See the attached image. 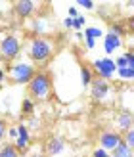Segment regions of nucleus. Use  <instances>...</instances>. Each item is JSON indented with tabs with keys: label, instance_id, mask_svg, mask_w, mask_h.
I'll use <instances>...</instances> for the list:
<instances>
[{
	"label": "nucleus",
	"instance_id": "nucleus-25",
	"mask_svg": "<svg viewBox=\"0 0 134 157\" xmlns=\"http://www.w3.org/2000/svg\"><path fill=\"white\" fill-rule=\"evenodd\" d=\"M124 58H127V65L130 69H134V52L128 50V52H124Z\"/></svg>",
	"mask_w": 134,
	"mask_h": 157
},
{
	"label": "nucleus",
	"instance_id": "nucleus-5",
	"mask_svg": "<svg viewBox=\"0 0 134 157\" xmlns=\"http://www.w3.org/2000/svg\"><path fill=\"white\" fill-rule=\"evenodd\" d=\"M92 67H94V71H96L98 78H104V81L113 78L115 73H117L115 59H111V58H98V59H94Z\"/></svg>",
	"mask_w": 134,
	"mask_h": 157
},
{
	"label": "nucleus",
	"instance_id": "nucleus-29",
	"mask_svg": "<svg viewBox=\"0 0 134 157\" xmlns=\"http://www.w3.org/2000/svg\"><path fill=\"white\" fill-rule=\"evenodd\" d=\"M8 136H10L12 140L17 138V127H8Z\"/></svg>",
	"mask_w": 134,
	"mask_h": 157
},
{
	"label": "nucleus",
	"instance_id": "nucleus-33",
	"mask_svg": "<svg viewBox=\"0 0 134 157\" xmlns=\"http://www.w3.org/2000/svg\"><path fill=\"white\" fill-rule=\"evenodd\" d=\"M4 78H6V71H4V69H2V67H0V84H2V82H4Z\"/></svg>",
	"mask_w": 134,
	"mask_h": 157
},
{
	"label": "nucleus",
	"instance_id": "nucleus-17",
	"mask_svg": "<svg viewBox=\"0 0 134 157\" xmlns=\"http://www.w3.org/2000/svg\"><path fill=\"white\" fill-rule=\"evenodd\" d=\"M84 36L94 38V40H98V38H104V31H101L100 27H86V31H84Z\"/></svg>",
	"mask_w": 134,
	"mask_h": 157
},
{
	"label": "nucleus",
	"instance_id": "nucleus-1",
	"mask_svg": "<svg viewBox=\"0 0 134 157\" xmlns=\"http://www.w3.org/2000/svg\"><path fill=\"white\" fill-rule=\"evenodd\" d=\"M54 52V42L46 36H33L29 42V58L35 63H44Z\"/></svg>",
	"mask_w": 134,
	"mask_h": 157
},
{
	"label": "nucleus",
	"instance_id": "nucleus-3",
	"mask_svg": "<svg viewBox=\"0 0 134 157\" xmlns=\"http://www.w3.org/2000/svg\"><path fill=\"white\" fill-rule=\"evenodd\" d=\"M50 90H52V78L48 73L44 71H38L29 82V92L31 96H35L38 100H46L50 96Z\"/></svg>",
	"mask_w": 134,
	"mask_h": 157
},
{
	"label": "nucleus",
	"instance_id": "nucleus-38",
	"mask_svg": "<svg viewBox=\"0 0 134 157\" xmlns=\"http://www.w3.org/2000/svg\"><path fill=\"white\" fill-rule=\"evenodd\" d=\"M2 61H4V59H2V54H0V63H2Z\"/></svg>",
	"mask_w": 134,
	"mask_h": 157
},
{
	"label": "nucleus",
	"instance_id": "nucleus-10",
	"mask_svg": "<svg viewBox=\"0 0 134 157\" xmlns=\"http://www.w3.org/2000/svg\"><path fill=\"white\" fill-rule=\"evenodd\" d=\"M121 44H123V38L121 36H117L113 33H105L104 35V50H105L107 56H111L115 50H119Z\"/></svg>",
	"mask_w": 134,
	"mask_h": 157
},
{
	"label": "nucleus",
	"instance_id": "nucleus-26",
	"mask_svg": "<svg viewBox=\"0 0 134 157\" xmlns=\"http://www.w3.org/2000/svg\"><path fill=\"white\" fill-rule=\"evenodd\" d=\"M115 65H117V69H123V67H128V65H127V58H124V54H123V56H119V58H117V59H115Z\"/></svg>",
	"mask_w": 134,
	"mask_h": 157
},
{
	"label": "nucleus",
	"instance_id": "nucleus-18",
	"mask_svg": "<svg viewBox=\"0 0 134 157\" xmlns=\"http://www.w3.org/2000/svg\"><path fill=\"white\" fill-rule=\"evenodd\" d=\"M117 75H119L121 78H124V81H134V69L130 67H123V69H117Z\"/></svg>",
	"mask_w": 134,
	"mask_h": 157
},
{
	"label": "nucleus",
	"instance_id": "nucleus-9",
	"mask_svg": "<svg viewBox=\"0 0 134 157\" xmlns=\"http://www.w3.org/2000/svg\"><path fill=\"white\" fill-rule=\"evenodd\" d=\"M29 127L27 124H17V138H15V142H13V146H15V150H17L19 153H23V151H27L29 150Z\"/></svg>",
	"mask_w": 134,
	"mask_h": 157
},
{
	"label": "nucleus",
	"instance_id": "nucleus-8",
	"mask_svg": "<svg viewBox=\"0 0 134 157\" xmlns=\"http://www.w3.org/2000/svg\"><path fill=\"white\" fill-rule=\"evenodd\" d=\"M115 127H117V132H121V134L128 132L134 127V113L130 111V109H123L121 113H117V117H115Z\"/></svg>",
	"mask_w": 134,
	"mask_h": 157
},
{
	"label": "nucleus",
	"instance_id": "nucleus-2",
	"mask_svg": "<svg viewBox=\"0 0 134 157\" xmlns=\"http://www.w3.org/2000/svg\"><path fill=\"white\" fill-rule=\"evenodd\" d=\"M35 75H36L35 65L29 61H15L8 67V77L13 84H29Z\"/></svg>",
	"mask_w": 134,
	"mask_h": 157
},
{
	"label": "nucleus",
	"instance_id": "nucleus-30",
	"mask_svg": "<svg viewBox=\"0 0 134 157\" xmlns=\"http://www.w3.org/2000/svg\"><path fill=\"white\" fill-rule=\"evenodd\" d=\"M84 42H86V48L88 50H92L94 46H96V40H94V38H88V36H84Z\"/></svg>",
	"mask_w": 134,
	"mask_h": 157
},
{
	"label": "nucleus",
	"instance_id": "nucleus-27",
	"mask_svg": "<svg viewBox=\"0 0 134 157\" xmlns=\"http://www.w3.org/2000/svg\"><path fill=\"white\" fill-rule=\"evenodd\" d=\"M92 157H111V155H109V151L101 150V147H96V150H94V153H92Z\"/></svg>",
	"mask_w": 134,
	"mask_h": 157
},
{
	"label": "nucleus",
	"instance_id": "nucleus-15",
	"mask_svg": "<svg viewBox=\"0 0 134 157\" xmlns=\"http://www.w3.org/2000/svg\"><path fill=\"white\" fill-rule=\"evenodd\" d=\"M94 81V75L90 71V67H81V84H82V88H86V86H90Z\"/></svg>",
	"mask_w": 134,
	"mask_h": 157
},
{
	"label": "nucleus",
	"instance_id": "nucleus-37",
	"mask_svg": "<svg viewBox=\"0 0 134 157\" xmlns=\"http://www.w3.org/2000/svg\"><path fill=\"white\" fill-rule=\"evenodd\" d=\"M130 46H132V52H134V35H132V38H130Z\"/></svg>",
	"mask_w": 134,
	"mask_h": 157
},
{
	"label": "nucleus",
	"instance_id": "nucleus-22",
	"mask_svg": "<svg viewBox=\"0 0 134 157\" xmlns=\"http://www.w3.org/2000/svg\"><path fill=\"white\" fill-rule=\"evenodd\" d=\"M84 23H86V17H84V15H77V17L73 19V27H75V29H82Z\"/></svg>",
	"mask_w": 134,
	"mask_h": 157
},
{
	"label": "nucleus",
	"instance_id": "nucleus-28",
	"mask_svg": "<svg viewBox=\"0 0 134 157\" xmlns=\"http://www.w3.org/2000/svg\"><path fill=\"white\" fill-rule=\"evenodd\" d=\"M124 29L130 31V33H134V15H130V17L127 19V23H124Z\"/></svg>",
	"mask_w": 134,
	"mask_h": 157
},
{
	"label": "nucleus",
	"instance_id": "nucleus-35",
	"mask_svg": "<svg viewBox=\"0 0 134 157\" xmlns=\"http://www.w3.org/2000/svg\"><path fill=\"white\" fill-rule=\"evenodd\" d=\"M31 127H38V121L35 119V117H33V119H31Z\"/></svg>",
	"mask_w": 134,
	"mask_h": 157
},
{
	"label": "nucleus",
	"instance_id": "nucleus-13",
	"mask_svg": "<svg viewBox=\"0 0 134 157\" xmlns=\"http://www.w3.org/2000/svg\"><path fill=\"white\" fill-rule=\"evenodd\" d=\"M31 29L36 33V36L44 35L46 31H48V19H46V17H36V19H33V21H31Z\"/></svg>",
	"mask_w": 134,
	"mask_h": 157
},
{
	"label": "nucleus",
	"instance_id": "nucleus-7",
	"mask_svg": "<svg viewBox=\"0 0 134 157\" xmlns=\"http://www.w3.org/2000/svg\"><path fill=\"white\" fill-rule=\"evenodd\" d=\"M109 92H111V84H109V81H104V78H94L92 84H90V96L96 100V101H104Z\"/></svg>",
	"mask_w": 134,
	"mask_h": 157
},
{
	"label": "nucleus",
	"instance_id": "nucleus-21",
	"mask_svg": "<svg viewBox=\"0 0 134 157\" xmlns=\"http://www.w3.org/2000/svg\"><path fill=\"white\" fill-rule=\"evenodd\" d=\"M33 109H35V104L31 100H23V104H21V113H33Z\"/></svg>",
	"mask_w": 134,
	"mask_h": 157
},
{
	"label": "nucleus",
	"instance_id": "nucleus-16",
	"mask_svg": "<svg viewBox=\"0 0 134 157\" xmlns=\"http://www.w3.org/2000/svg\"><path fill=\"white\" fill-rule=\"evenodd\" d=\"M21 153L15 150L13 144H4L0 146V157H19Z\"/></svg>",
	"mask_w": 134,
	"mask_h": 157
},
{
	"label": "nucleus",
	"instance_id": "nucleus-36",
	"mask_svg": "<svg viewBox=\"0 0 134 157\" xmlns=\"http://www.w3.org/2000/svg\"><path fill=\"white\" fill-rule=\"evenodd\" d=\"M31 157H48V155H46V153H33Z\"/></svg>",
	"mask_w": 134,
	"mask_h": 157
},
{
	"label": "nucleus",
	"instance_id": "nucleus-11",
	"mask_svg": "<svg viewBox=\"0 0 134 157\" xmlns=\"http://www.w3.org/2000/svg\"><path fill=\"white\" fill-rule=\"evenodd\" d=\"M13 10H15V13H17L19 17H29V15L36 10V4L33 0H19V2H15Z\"/></svg>",
	"mask_w": 134,
	"mask_h": 157
},
{
	"label": "nucleus",
	"instance_id": "nucleus-19",
	"mask_svg": "<svg viewBox=\"0 0 134 157\" xmlns=\"http://www.w3.org/2000/svg\"><path fill=\"white\" fill-rule=\"evenodd\" d=\"M123 140H124V144H127L130 150L134 151V127H132L128 132H124V134H123Z\"/></svg>",
	"mask_w": 134,
	"mask_h": 157
},
{
	"label": "nucleus",
	"instance_id": "nucleus-23",
	"mask_svg": "<svg viewBox=\"0 0 134 157\" xmlns=\"http://www.w3.org/2000/svg\"><path fill=\"white\" fill-rule=\"evenodd\" d=\"M77 6H82L84 10H94V6H96V4H94L92 0H77Z\"/></svg>",
	"mask_w": 134,
	"mask_h": 157
},
{
	"label": "nucleus",
	"instance_id": "nucleus-32",
	"mask_svg": "<svg viewBox=\"0 0 134 157\" xmlns=\"http://www.w3.org/2000/svg\"><path fill=\"white\" fill-rule=\"evenodd\" d=\"M67 13H69V17H73V19H75V17H77V15H78V13H77V8H75V6H71Z\"/></svg>",
	"mask_w": 134,
	"mask_h": 157
},
{
	"label": "nucleus",
	"instance_id": "nucleus-24",
	"mask_svg": "<svg viewBox=\"0 0 134 157\" xmlns=\"http://www.w3.org/2000/svg\"><path fill=\"white\" fill-rule=\"evenodd\" d=\"M6 134H8V124H6L4 119H0V142L6 138Z\"/></svg>",
	"mask_w": 134,
	"mask_h": 157
},
{
	"label": "nucleus",
	"instance_id": "nucleus-6",
	"mask_svg": "<svg viewBox=\"0 0 134 157\" xmlns=\"http://www.w3.org/2000/svg\"><path fill=\"white\" fill-rule=\"evenodd\" d=\"M123 142H124L123 134H121V132H117V130H104L98 136V147H101V150H105L109 153H111L115 147H119Z\"/></svg>",
	"mask_w": 134,
	"mask_h": 157
},
{
	"label": "nucleus",
	"instance_id": "nucleus-4",
	"mask_svg": "<svg viewBox=\"0 0 134 157\" xmlns=\"http://www.w3.org/2000/svg\"><path fill=\"white\" fill-rule=\"evenodd\" d=\"M0 54L4 61H13L21 54V42L15 35H6L0 38Z\"/></svg>",
	"mask_w": 134,
	"mask_h": 157
},
{
	"label": "nucleus",
	"instance_id": "nucleus-20",
	"mask_svg": "<svg viewBox=\"0 0 134 157\" xmlns=\"http://www.w3.org/2000/svg\"><path fill=\"white\" fill-rule=\"evenodd\" d=\"M109 33H113L117 36H123L124 35V27L121 25V23H111V25H109Z\"/></svg>",
	"mask_w": 134,
	"mask_h": 157
},
{
	"label": "nucleus",
	"instance_id": "nucleus-12",
	"mask_svg": "<svg viewBox=\"0 0 134 157\" xmlns=\"http://www.w3.org/2000/svg\"><path fill=\"white\" fill-rule=\"evenodd\" d=\"M63 150H65V142L61 138H50L48 144H46V155H48V157L59 155Z\"/></svg>",
	"mask_w": 134,
	"mask_h": 157
},
{
	"label": "nucleus",
	"instance_id": "nucleus-14",
	"mask_svg": "<svg viewBox=\"0 0 134 157\" xmlns=\"http://www.w3.org/2000/svg\"><path fill=\"white\" fill-rule=\"evenodd\" d=\"M109 155H111V157H134V151H132L130 147L123 142L119 147H115V150H113L111 153H109Z\"/></svg>",
	"mask_w": 134,
	"mask_h": 157
},
{
	"label": "nucleus",
	"instance_id": "nucleus-34",
	"mask_svg": "<svg viewBox=\"0 0 134 157\" xmlns=\"http://www.w3.org/2000/svg\"><path fill=\"white\" fill-rule=\"evenodd\" d=\"M124 6H127V8H132V10H134V0H128V2H124Z\"/></svg>",
	"mask_w": 134,
	"mask_h": 157
},
{
	"label": "nucleus",
	"instance_id": "nucleus-31",
	"mask_svg": "<svg viewBox=\"0 0 134 157\" xmlns=\"http://www.w3.org/2000/svg\"><path fill=\"white\" fill-rule=\"evenodd\" d=\"M63 27H67V29L73 27V17H69V15H67V17L63 19Z\"/></svg>",
	"mask_w": 134,
	"mask_h": 157
}]
</instances>
